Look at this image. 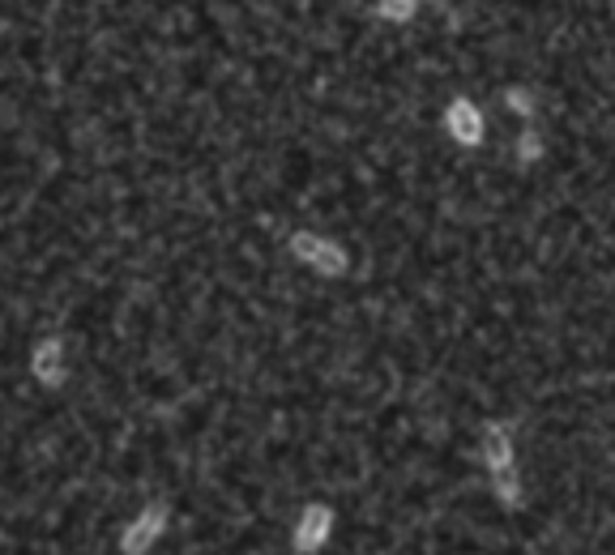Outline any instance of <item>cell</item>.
Segmentation results:
<instances>
[{
  "instance_id": "cell-1",
  "label": "cell",
  "mask_w": 615,
  "mask_h": 555,
  "mask_svg": "<svg viewBox=\"0 0 615 555\" xmlns=\"http://www.w3.org/2000/svg\"><path fill=\"white\" fill-rule=\"evenodd\" d=\"M172 530V505L154 500L141 505V512H132L129 521L116 534V555H154V547L163 543V534Z\"/></svg>"
},
{
  "instance_id": "cell-2",
  "label": "cell",
  "mask_w": 615,
  "mask_h": 555,
  "mask_svg": "<svg viewBox=\"0 0 615 555\" xmlns=\"http://www.w3.org/2000/svg\"><path fill=\"white\" fill-rule=\"evenodd\" d=\"M334 539V509L329 505H304L295 525H291V552L295 555H321L325 543Z\"/></svg>"
},
{
  "instance_id": "cell-3",
  "label": "cell",
  "mask_w": 615,
  "mask_h": 555,
  "mask_svg": "<svg viewBox=\"0 0 615 555\" xmlns=\"http://www.w3.org/2000/svg\"><path fill=\"white\" fill-rule=\"evenodd\" d=\"M291 248H295L300 261L316 265L321 274H343V269H347V253H343L338 244L321 240V235H295V240H291Z\"/></svg>"
},
{
  "instance_id": "cell-4",
  "label": "cell",
  "mask_w": 615,
  "mask_h": 555,
  "mask_svg": "<svg viewBox=\"0 0 615 555\" xmlns=\"http://www.w3.org/2000/svg\"><path fill=\"white\" fill-rule=\"evenodd\" d=\"M31 372H35V381L47 384V389L65 384V338L39 342L35 355H31Z\"/></svg>"
},
{
  "instance_id": "cell-5",
  "label": "cell",
  "mask_w": 615,
  "mask_h": 555,
  "mask_svg": "<svg viewBox=\"0 0 615 555\" xmlns=\"http://www.w3.org/2000/svg\"><path fill=\"white\" fill-rule=\"evenodd\" d=\"M484 462L496 470V474H509V462H513V444H509L504 427H487V436H484Z\"/></svg>"
},
{
  "instance_id": "cell-6",
  "label": "cell",
  "mask_w": 615,
  "mask_h": 555,
  "mask_svg": "<svg viewBox=\"0 0 615 555\" xmlns=\"http://www.w3.org/2000/svg\"><path fill=\"white\" fill-rule=\"evenodd\" d=\"M496 496H500V505H509V509L522 505V483L513 478V470H509V474H496Z\"/></svg>"
}]
</instances>
